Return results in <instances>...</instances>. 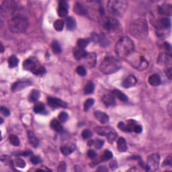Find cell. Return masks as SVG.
<instances>
[{
	"label": "cell",
	"instance_id": "6da1fadb",
	"mask_svg": "<svg viewBox=\"0 0 172 172\" xmlns=\"http://www.w3.org/2000/svg\"><path fill=\"white\" fill-rule=\"evenodd\" d=\"M129 31L133 36L137 39H143L148 35L149 28L146 20L143 18L136 19L131 23Z\"/></svg>",
	"mask_w": 172,
	"mask_h": 172
},
{
	"label": "cell",
	"instance_id": "7a4b0ae2",
	"mask_svg": "<svg viewBox=\"0 0 172 172\" xmlns=\"http://www.w3.org/2000/svg\"><path fill=\"white\" fill-rule=\"evenodd\" d=\"M115 51L119 57L126 59L129 55L135 51L133 41L128 37L121 38L116 44Z\"/></svg>",
	"mask_w": 172,
	"mask_h": 172
},
{
	"label": "cell",
	"instance_id": "3957f363",
	"mask_svg": "<svg viewBox=\"0 0 172 172\" xmlns=\"http://www.w3.org/2000/svg\"><path fill=\"white\" fill-rule=\"evenodd\" d=\"M121 67V62L119 59L114 57H107L102 62L100 69L105 74H112L119 71Z\"/></svg>",
	"mask_w": 172,
	"mask_h": 172
},
{
	"label": "cell",
	"instance_id": "277c9868",
	"mask_svg": "<svg viewBox=\"0 0 172 172\" xmlns=\"http://www.w3.org/2000/svg\"><path fill=\"white\" fill-rule=\"evenodd\" d=\"M8 27L13 33H23L28 27V20L22 15H16L9 21Z\"/></svg>",
	"mask_w": 172,
	"mask_h": 172
},
{
	"label": "cell",
	"instance_id": "5b68a950",
	"mask_svg": "<svg viewBox=\"0 0 172 172\" xmlns=\"http://www.w3.org/2000/svg\"><path fill=\"white\" fill-rule=\"evenodd\" d=\"M126 59L131 66L139 71L145 70L149 66V63L145 58L135 51L129 55Z\"/></svg>",
	"mask_w": 172,
	"mask_h": 172
},
{
	"label": "cell",
	"instance_id": "8992f818",
	"mask_svg": "<svg viewBox=\"0 0 172 172\" xmlns=\"http://www.w3.org/2000/svg\"><path fill=\"white\" fill-rule=\"evenodd\" d=\"M108 9L114 15H122L128 7V3L126 1L122 0H110L108 2Z\"/></svg>",
	"mask_w": 172,
	"mask_h": 172
},
{
	"label": "cell",
	"instance_id": "52a82bcc",
	"mask_svg": "<svg viewBox=\"0 0 172 172\" xmlns=\"http://www.w3.org/2000/svg\"><path fill=\"white\" fill-rule=\"evenodd\" d=\"M23 67L26 71H30L36 75H42L46 73L45 68L40 65L34 58L25 60L23 63Z\"/></svg>",
	"mask_w": 172,
	"mask_h": 172
},
{
	"label": "cell",
	"instance_id": "ba28073f",
	"mask_svg": "<svg viewBox=\"0 0 172 172\" xmlns=\"http://www.w3.org/2000/svg\"><path fill=\"white\" fill-rule=\"evenodd\" d=\"M160 157L157 153L151 155L148 157L147 164L145 165V169L148 171H155L157 169L159 165Z\"/></svg>",
	"mask_w": 172,
	"mask_h": 172
},
{
	"label": "cell",
	"instance_id": "9c48e42d",
	"mask_svg": "<svg viewBox=\"0 0 172 172\" xmlns=\"http://www.w3.org/2000/svg\"><path fill=\"white\" fill-rule=\"evenodd\" d=\"M119 22L116 19L113 18H109L106 19L104 21L103 26L105 30L109 31V32H114L116 30L119 28Z\"/></svg>",
	"mask_w": 172,
	"mask_h": 172
},
{
	"label": "cell",
	"instance_id": "30bf717a",
	"mask_svg": "<svg viewBox=\"0 0 172 172\" xmlns=\"http://www.w3.org/2000/svg\"><path fill=\"white\" fill-rule=\"evenodd\" d=\"M172 57L170 54L161 53L158 57L157 63L161 66H169L171 64Z\"/></svg>",
	"mask_w": 172,
	"mask_h": 172
},
{
	"label": "cell",
	"instance_id": "8fae6325",
	"mask_svg": "<svg viewBox=\"0 0 172 172\" xmlns=\"http://www.w3.org/2000/svg\"><path fill=\"white\" fill-rule=\"evenodd\" d=\"M48 104L50 106H51L52 108H66L67 107V104L66 102L63 101L61 99L56 98H52V97H49L48 98Z\"/></svg>",
	"mask_w": 172,
	"mask_h": 172
},
{
	"label": "cell",
	"instance_id": "7c38bea8",
	"mask_svg": "<svg viewBox=\"0 0 172 172\" xmlns=\"http://www.w3.org/2000/svg\"><path fill=\"white\" fill-rule=\"evenodd\" d=\"M158 13L162 16H170L172 12V7L169 3H163L158 7Z\"/></svg>",
	"mask_w": 172,
	"mask_h": 172
},
{
	"label": "cell",
	"instance_id": "4fadbf2b",
	"mask_svg": "<svg viewBox=\"0 0 172 172\" xmlns=\"http://www.w3.org/2000/svg\"><path fill=\"white\" fill-rule=\"evenodd\" d=\"M31 84L29 81H18V82L14 83L11 86V90L13 92H17L19 91L24 90V88L30 86Z\"/></svg>",
	"mask_w": 172,
	"mask_h": 172
},
{
	"label": "cell",
	"instance_id": "5bb4252c",
	"mask_svg": "<svg viewBox=\"0 0 172 172\" xmlns=\"http://www.w3.org/2000/svg\"><path fill=\"white\" fill-rule=\"evenodd\" d=\"M57 13L60 17L66 16L68 13V3L66 1H60L59 7L57 9Z\"/></svg>",
	"mask_w": 172,
	"mask_h": 172
},
{
	"label": "cell",
	"instance_id": "9a60e30c",
	"mask_svg": "<svg viewBox=\"0 0 172 172\" xmlns=\"http://www.w3.org/2000/svg\"><path fill=\"white\" fill-rule=\"evenodd\" d=\"M137 83V78L133 75H128L122 82V86L124 88H130L134 87Z\"/></svg>",
	"mask_w": 172,
	"mask_h": 172
},
{
	"label": "cell",
	"instance_id": "2e32d148",
	"mask_svg": "<svg viewBox=\"0 0 172 172\" xmlns=\"http://www.w3.org/2000/svg\"><path fill=\"white\" fill-rule=\"evenodd\" d=\"M102 101L104 104L106 106L109 107V106H112L115 105V96H114L112 93H110V94H106L102 97Z\"/></svg>",
	"mask_w": 172,
	"mask_h": 172
},
{
	"label": "cell",
	"instance_id": "e0dca14e",
	"mask_svg": "<svg viewBox=\"0 0 172 172\" xmlns=\"http://www.w3.org/2000/svg\"><path fill=\"white\" fill-rule=\"evenodd\" d=\"M94 116H95L96 118L102 124L107 123L109 120V116L107 114L104 112L96 111L94 112Z\"/></svg>",
	"mask_w": 172,
	"mask_h": 172
},
{
	"label": "cell",
	"instance_id": "ac0fdd59",
	"mask_svg": "<svg viewBox=\"0 0 172 172\" xmlns=\"http://www.w3.org/2000/svg\"><path fill=\"white\" fill-rule=\"evenodd\" d=\"M113 130L114 128L110 126H97L95 128L96 133L100 136H107Z\"/></svg>",
	"mask_w": 172,
	"mask_h": 172
},
{
	"label": "cell",
	"instance_id": "d6986e66",
	"mask_svg": "<svg viewBox=\"0 0 172 172\" xmlns=\"http://www.w3.org/2000/svg\"><path fill=\"white\" fill-rule=\"evenodd\" d=\"M87 65L90 67H94L96 64V55L95 53H88L84 58Z\"/></svg>",
	"mask_w": 172,
	"mask_h": 172
},
{
	"label": "cell",
	"instance_id": "ffe728a7",
	"mask_svg": "<svg viewBox=\"0 0 172 172\" xmlns=\"http://www.w3.org/2000/svg\"><path fill=\"white\" fill-rule=\"evenodd\" d=\"M73 11L75 13H76L77 14L79 15H86L87 14V10L86 7L84 6V5L82 3L77 2L75 3L74 7H73Z\"/></svg>",
	"mask_w": 172,
	"mask_h": 172
},
{
	"label": "cell",
	"instance_id": "44dd1931",
	"mask_svg": "<svg viewBox=\"0 0 172 172\" xmlns=\"http://www.w3.org/2000/svg\"><path fill=\"white\" fill-rule=\"evenodd\" d=\"M28 138L32 146L35 148L37 147L39 144V140L32 131H28Z\"/></svg>",
	"mask_w": 172,
	"mask_h": 172
},
{
	"label": "cell",
	"instance_id": "7402d4cb",
	"mask_svg": "<svg viewBox=\"0 0 172 172\" xmlns=\"http://www.w3.org/2000/svg\"><path fill=\"white\" fill-rule=\"evenodd\" d=\"M149 84L152 86H158L161 84V78L158 74H153L149 77Z\"/></svg>",
	"mask_w": 172,
	"mask_h": 172
},
{
	"label": "cell",
	"instance_id": "603a6c76",
	"mask_svg": "<svg viewBox=\"0 0 172 172\" xmlns=\"http://www.w3.org/2000/svg\"><path fill=\"white\" fill-rule=\"evenodd\" d=\"M117 149L120 152H125L127 150L126 140L122 137H120L117 141Z\"/></svg>",
	"mask_w": 172,
	"mask_h": 172
},
{
	"label": "cell",
	"instance_id": "cb8c5ba5",
	"mask_svg": "<svg viewBox=\"0 0 172 172\" xmlns=\"http://www.w3.org/2000/svg\"><path fill=\"white\" fill-rule=\"evenodd\" d=\"M74 57L77 60H80L82 59H84L88 55V53L85 51L84 49H80V48H77L74 50Z\"/></svg>",
	"mask_w": 172,
	"mask_h": 172
},
{
	"label": "cell",
	"instance_id": "d4e9b609",
	"mask_svg": "<svg viewBox=\"0 0 172 172\" xmlns=\"http://www.w3.org/2000/svg\"><path fill=\"white\" fill-rule=\"evenodd\" d=\"M66 26L67 30H73L76 28V20L73 17H67L66 20Z\"/></svg>",
	"mask_w": 172,
	"mask_h": 172
},
{
	"label": "cell",
	"instance_id": "484cf974",
	"mask_svg": "<svg viewBox=\"0 0 172 172\" xmlns=\"http://www.w3.org/2000/svg\"><path fill=\"white\" fill-rule=\"evenodd\" d=\"M51 127L53 130H54L56 132L61 133L63 131V127L62 126V124L59 122V121H58L57 120H53L51 122Z\"/></svg>",
	"mask_w": 172,
	"mask_h": 172
},
{
	"label": "cell",
	"instance_id": "4316f807",
	"mask_svg": "<svg viewBox=\"0 0 172 172\" xmlns=\"http://www.w3.org/2000/svg\"><path fill=\"white\" fill-rule=\"evenodd\" d=\"M40 92L37 90H32L31 91L30 95H29L28 100L30 102H36L38 100V98H40Z\"/></svg>",
	"mask_w": 172,
	"mask_h": 172
},
{
	"label": "cell",
	"instance_id": "83f0119b",
	"mask_svg": "<svg viewBox=\"0 0 172 172\" xmlns=\"http://www.w3.org/2000/svg\"><path fill=\"white\" fill-rule=\"evenodd\" d=\"M112 93L115 97L118 98L120 100H121V101H122V102L128 101V98H127V96L125 95L124 93L122 92L121 91L118 90H114L112 92Z\"/></svg>",
	"mask_w": 172,
	"mask_h": 172
},
{
	"label": "cell",
	"instance_id": "f1b7e54d",
	"mask_svg": "<svg viewBox=\"0 0 172 172\" xmlns=\"http://www.w3.org/2000/svg\"><path fill=\"white\" fill-rule=\"evenodd\" d=\"M75 149L74 146H67L64 145L62 146L61 147V151L64 155H69V154H71Z\"/></svg>",
	"mask_w": 172,
	"mask_h": 172
},
{
	"label": "cell",
	"instance_id": "f546056e",
	"mask_svg": "<svg viewBox=\"0 0 172 172\" xmlns=\"http://www.w3.org/2000/svg\"><path fill=\"white\" fill-rule=\"evenodd\" d=\"M95 86L92 82H88L84 88V93L86 94H90L94 92Z\"/></svg>",
	"mask_w": 172,
	"mask_h": 172
},
{
	"label": "cell",
	"instance_id": "4dcf8cb0",
	"mask_svg": "<svg viewBox=\"0 0 172 172\" xmlns=\"http://www.w3.org/2000/svg\"><path fill=\"white\" fill-rule=\"evenodd\" d=\"M18 63H19V61L18 59V58L15 57V55L11 56V57L9 58L8 65H9V67H10V68H13V67H15L18 66Z\"/></svg>",
	"mask_w": 172,
	"mask_h": 172
},
{
	"label": "cell",
	"instance_id": "1f68e13d",
	"mask_svg": "<svg viewBox=\"0 0 172 172\" xmlns=\"http://www.w3.org/2000/svg\"><path fill=\"white\" fill-rule=\"evenodd\" d=\"M9 143H10L12 145L15 147H18L20 145V139H19V138L16 136V135H9Z\"/></svg>",
	"mask_w": 172,
	"mask_h": 172
},
{
	"label": "cell",
	"instance_id": "d6a6232c",
	"mask_svg": "<svg viewBox=\"0 0 172 172\" xmlns=\"http://www.w3.org/2000/svg\"><path fill=\"white\" fill-rule=\"evenodd\" d=\"M51 47L53 51L55 54H59L61 53V47L57 40H53V41L52 42Z\"/></svg>",
	"mask_w": 172,
	"mask_h": 172
},
{
	"label": "cell",
	"instance_id": "836d02e7",
	"mask_svg": "<svg viewBox=\"0 0 172 172\" xmlns=\"http://www.w3.org/2000/svg\"><path fill=\"white\" fill-rule=\"evenodd\" d=\"M53 27L57 31H62L64 28V22L62 20H57L54 22Z\"/></svg>",
	"mask_w": 172,
	"mask_h": 172
},
{
	"label": "cell",
	"instance_id": "e575fe53",
	"mask_svg": "<svg viewBox=\"0 0 172 172\" xmlns=\"http://www.w3.org/2000/svg\"><path fill=\"white\" fill-rule=\"evenodd\" d=\"M137 124V122L133 120H129L127 121V124H126V132H132L134 131L135 127Z\"/></svg>",
	"mask_w": 172,
	"mask_h": 172
},
{
	"label": "cell",
	"instance_id": "d590c367",
	"mask_svg": "<svg viewBox=\"0 0 172 172\" xmlns=\"http://www.w3.org/2000/svg\"><path fill=\"white\" fill-rule=\"evenodd\" d=\"M45 110L44 105L41 102H38L34 106V111L37 114H42Z\"/></svg>",
	"mask_w": 172,
	"mask_h": 172
},
{
	"label": "cell",
	"instance_id": "8d00e7d4",
	"mask_svg": "<svg viewBox=\"0 0 172 172\" xmlns=\"http://www.w3.org/2000/svg\"><path fill=\"white\" fill-rule=\"evenodd\" d=\"M13 165L19 168H24L26 166V163L24 159H21V158H16L13 161Z\"/></svg>",
	"mask_w": 172,
	"mask_h": 172
},
{
	"label": "cell",
	"instance_id": "74e56055",
	"mask_svg": "<svg viewBox=\"0 0 172 172\" xmlns=\"http://www.w3.org/2000/svg\"><path fill=\"white\" fill-rule=\"evenodd\" d=\"M1 161L6 164V165H8L11 167H13V161H12L11 160V158L9 157L8 155H2L1 157Z\"/></svg>",
	"mask_w": 172,
	"mask_h": 172
},
{
	"label": "cell",
	"instance_id": "f35d334b",
	"mask_svg": "<svg viewBox=\"0 0 172 172\" xmlns=\"http://www.w3.org/2000/svg\"><path fill=\"white\" fill-rule=\"evenodd\" d=\"M89 43H90L89 39H80L77 41V46H78V48L84 49L88 45Z\"/></svg>",
	"mask_w": 172,
	"mask_h": 172
},
{
	"label": "cell",
	"instance_id": "ab89813d",
	"mask_svg": "<svg viewBox=\"0 0 172 172\" xmlns=\"http://www.w3.org/2000/svg\"><path fill=\"white\" fill-rule=\"evenodd\" d=\"M106 137H107V139H108V142L110 143H112L114 142L116 139L117 133L114 130H113L112 131H111V132Z\"/></svg>",
	"mask_w": 172,
	"mask_h": 172
},
{
	"label": "cell",
	"instance_id": "60d3db41",
	"mask_svg": "<svg viewBox=\"0 0 172 172\" xmlns=\"http://www.w3.org/2000/svg\"><path fill=\"white\" fill-rule=\"evenodd\" d=\"M112 157H113L112 153L109 150H105V151L104 152V153L102 156V159L103 160V161H107V160L111 159Z\"/></svg>",
	"mask_w": 172,
	"mask_h": 172
},
{
	"label": "cell",
	"instance_id": "b9f144b4",
	"mask_svg": "<svg viewBox=\"0 0 172 172\" xmlns=\"http://www.w3.org/2000/svg\"><path fill=\"white\" fill-rule=\"evenodd\" d=\"M94 104V100L92 99V98H89L85 102L84 105V111H88L89 109H90L91 106H92Z\"/></svg>",
	"mask_w": 172,
	"mask_h": 172
},
{
	"label": "cell",
	"instance_id": "7bdbcfd3",
	"mask_svg": "<svg viewBox=\"0 0 172 172\" xmlns=\"http://www.w3.org/2000/svg\"><path fill=\"white\" fill-rule=\"evenodd\" d=\"M76 72L77 74L80 75V76H85L87 74V71L86 68L83 66H78L76 69Z\"/></svg>",
	"mask_w": 172,
	"mask_h": 172
},
{
	"label": "cell",
	"instance_id": "ee69618b",
	"mask_svg": "<svg viewBox=\"0 0 172 172\" xmlns=\"http://www.w3.org/2000/svg\"><path fill=\"white\" fill-rule=\"evenodd\" d=\"M59 120L62 122H66L67 120L69 118V115L68 114L67 112H62L59 114Z\"/></svg>",
	"mask_w": 172,
	"mask_h": 172
},
{
	"label": "cell",
	"instance_id": "f6af8a7d",
	"mask_svg": "<svg viewBox=\"0 0 172 172\" xmlns=\"http://www.w3.org/2000/svg\"><path fill=\"white\" fill-rule=\"evenodd\" d=\"M82 136L84 139H90V137H92V131L89 130V129H85L84 131H83L82 133Z\"/></svg>",
	"mask_w": 172,
	"mask_h": 172
},
{
	"label": "cell",
	"instance_id": "bcb514c9",
	"mask_svg": "<svg viewBox=\"0 0 172 172\" xmlns=\"http://www.w3.org/2000/svg\"><path fill=\"white\" fill-rule=\"evenodd\" d=\"M30 161L31 163H33L34 165H37V164L40 163V162H41V159H40V157L39 156H32L30 158Z\"/></svg>",
	"mask_w": 172,
	"mask_h": 172
},
{
	"label": "cell",
	"instance_id": "7dc6e473",
	"mask_svg": "<svg viewBox=\"0 0 172 172\" xmlns=\"http://www.w3.org/2000/svg\"><path fill=\"white\" fill-rule=\"evenodd\" d=\"M104 141L103 140L100 139H96V141H94V145L96 146V147L97 149H101L104 145Z\"/></svg>",
	"mask_w": 172,
	"mask_h": 172
},
{
	"label": "cell",
	"instance_id": "c3c4849f",
	"mask_svg": "<svg viewBox=\"0 0 172 172\" xmlns=\"http://www.w3.org/2000/svg\"><path fill=\"white\" fill-rule=\"evenodd\" d=\"M0 111H1V113L2 114L3 116H8L10 114V111H9L8 108H7L6 107L1 106V108H0Z\"/></svg>",
	"mask_w": 172,
	"mask_h": 172
},
{
	"label": "cell",
	"instance_id": "681fc988",
	"mask_svg": "<svg viewBox=\"0 0 172 172\" xmlns=\"http://www.w3.org/2000/svg\"><path fill=\"white\" fill-rule=\"evenodd\" d=\"M172 163V157L171 155H169V156H167V158L164 160L163 165H171Z\"/></svg>",
	"mask_w": 172,
	"mask_h": 172
},
{
	"label": "cell",
	"instance_id": "f907efd6",
	"mask_svg": "<svg viewBox=\"0 0 172 172\" xmlns=\"http://www.w3.org/2000/svg\"><path fill=\"white\" fill-rule=\"evenodd\" d=\"M165 73L166 76H167V77H168V79H169V80H171V78H172V71H171V67H167V68L165 69Z\"/></svg>",
	"mask_w": 172,
	"mask_h": 172
},
{
	"label": "cell",
	"instance_id": "816d5d0a",
	"mask_svg": "<svg viewBox=\"0 0 172 172\" xmlns=\"http://www.w3.org/2000/svg\"><path fill=\"white\" fill-rule=\"evenodd\" d=\"M66 170V163L64 161H61L58 167V171H64Z\"/></svg>",
	"mask_w": 172,
	"mask_h": 172
},
{
	"label": "cell",
	"instance_id": "f5cc1de1",
	"mask_svg": "<svg viewBox=\"0 0 172 172\" xmlns=\"http://www.w3.org/2000/svg\"><path fill=\"white\" fill-rule=\"evenodd\" d=\"M88 156L89 158H90V159H94V158L96 157V152L94 151V150H92V149H90L88 151Z\"/></svg>",
	"mask_w": 172,
	"mask_h": 172
},
{
	"label": "cell",
	"instance_id": "db71d44e",
	"mask_svg": "<svg viewBox=\"0 0 172 172\" xmlns=\"http://www.w3.org/2000/svg\"><path fill=\"white\" fill-rule=\"evenodd\" d=\"M118 127L122 131H124V132H126V124L122 122H120L118 124Z\"/></svg>",
	"mask_w": 172,
	"mask_h": 172
},
{
	"label": "cell",
	"instance_id": "11a10c76",
	"mask_svg": "<svg viewBox=\"0 0 172 172\" xmlns=\"http://www.w3.org/2000/svg\"><path fill=\"white\" fill-rule=\"evenodd\" d=\"M18 155L20 156H24V157H28V156H32V152L30 151H26L23 153H18Z\"/></svg>",
	"mask_w": 172,
	"mask_h": 172
},
{
	"label": "cell",
	"instance_id": "9f6ffc18",
	"mask_svg": "<svg viewBox=\"0 0 172 172\" xmlns=\"http://www.w3.org/2000/svg\"><path fill=\"white\" fill-rule=\"evenodd\" d=\"M142 131H143L142 126H141V125H139V124H137L136 126H135L134 128V131L137 133H141L142 132Z\"/></svg>",
	"mask_w": 172,
	"mask_h": 172
},
{
	"label": "cell",
	"instance_id": "6f0895ef",
	"mask_svg": "<svg viewBox=\"0 0 172 172\" xmlns=\"http://www.w3.org/2000/svg\"><path fill=\"white\" fill-rule=\"evenodd\" d=\"M110 167L112 168V169H116L117 167V163L116 161H112L110 163Z\"/></svg>",
	"mask_w": 172,
	"mask_h": 172
},
{
	"label": "cell",
	"instance_id": "680465c9",
	"mask_svg": "<svg viewBox=\"0 0 172 172\" xmlns=\"http://www.w3.org/2000/svg\"><path fill=\"white\" fill-rule=\"evenodd\" d=\"M98 171H102V172H104V171H108V169L107 167H106V166H100L97 169Z\"/></svg>",
	"mask_w": 172,
	"mask_h": 172
},
{
	"label": "cell",
	"instance_id": "91938a15",
	"mask_svg": "<svg viewBox=\"0 0 172 172\" xmlns=\"http://www.w3.org/2000/svg\"><path fill=\"white\" fill-rule=\"evenodd\" d=\"M164 46H165V49L168 50V51H171V45H170L168 42H165V43H164Z\"/></svg>",
	"mask_w": 172,
	"mask_h": 172
},
{
	"label": "cell",
	"instance_id": "94428289",
	"mask_svg": "<svg viewBox=\"0 0 172 172\" xmlns=\"http://www.w3.org/2000/svg\"><path fill=\"white\" fill-rule=\"evenodd\" d=\"M168 112L170 116H171V102H170L169 105H168Z\"/></svg>",
	"mask_w": 172,
	"mask_h": 172
},
{
	"label": "cell",
	"instance_id": "6125c7cd",
	"mask_svg": "<svg viewBox=\"0 0 172 172\" xmlns=\"http://www.w3.org/2000/svg\"><path fill=\"white\" fill-rule=\"evenodd\" d=\"M88 145L89 146H92V145H94V140H90L88 142Z\"/></svg>",
	"mask_w": 172,
	"mask_h": 172
},
{
	"label": "cell",
	"instance_id": "be15d7a7",
	"mask_svg": "<svg viewBox=\"0 0 172 172\" xmlns=\"http://www.w3.org/2000/svg\"><path fill=\"white\" fill-rule=\"evenodd\" d=\"M3 51H4V46H3L2 43H1V53H3Z\"/></svg>",
	"mask_w": 172,
	"mask_h": 172
},
{
	"label": "cell",
	"instance_id": "e7e4bbea",
	"mask_svg": "<svg viewBox=\"0 0 172 172\" xmlns=\"http://www.w3.org/2000/svg\"><path fill=\"white\" fill-rule=\"evenodd\" d=\"M100 13H101V14H103V13H104V9L102 8V7H100Z\"/></svg>",
	"mask_w": 172,
	"mask_h": 172
},
{
	"label": "cell",
	"instance_id": "03108f58",
	"mask_svg": "<svg viewBox=\"0 0 172 172\" xmlns=\"http://www.w3.org/2000/svg\"><path fill=\"white\" fill-rule=\"evenodd\" d=\"M0 119H1V124H2V123H3V118H0Z\"/></svg>",
	"mask_w": 172,
	"mask_h": 172
}]
</instances>
